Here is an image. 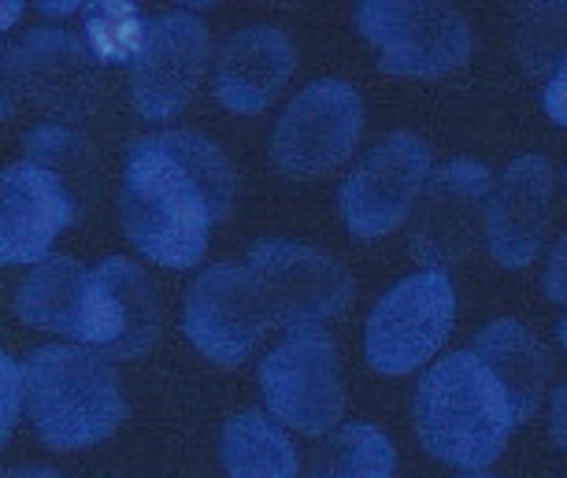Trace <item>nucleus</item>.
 <instances>
[{"label":"nucleus","mask_w":567,"mask_h":478,"mask_svg":"<svg viewBox=\"0 0 567 478\" xmlns=\"http://www.w3.org/2000/svg\"><path fill=\"white\" fill-rule=\"evenodd\" d=\"M549 430H553V441L567 453V382L553 393V405H549Z\"/></svg>","instance_id":"28"},{"label":"nucleus","mask_w":567,"mask_h":478,"mask_svg":"<svg viewBox=\"0 0 567 478\" xmlns=\"http://www.w3.org/2000/svg\"><path fill=\"white\" fill-rule=\"evenodd\" d=\"M23 159L30 164L49 167L52 175H60L71 186V194L90 205L93 183H97V153L85 137L68 123H38L34 131L23 137Z\"/></svg>","instance_id":"22"},{"label":"nucleus","mask_w":567,"mask_h":478,"mask_svg":"<svg viewBox=\"0 0 567 478\" xmlns=\"http://www.w3.org/2000/svg\"><path fill=\"white\" fill-rule=\"evenodd\" d=\"M85 45L101 63H131L137 56L148 30V19L137 12V4H85Z\"/></svg>","instance_id":"24"},{"label":"nucleus","mask_w":567,"mask_h":478,"mask_svg":"<svg viewBox=\"0 0 567 478\" xmlns=\"http://www.w3.org/2000/svg\"><path fill=\"white\" fill-rule=\"evenodd\" d=\"M460 478H497V475H489V471H467V475H460Z\"/></svg>","instance_id":"33"},{"label":"nucleus","mask_w":567,"mask_h":478,"mask_svg":"<svg viewBox=\"0 0 567 478\" xmlns=\"http://www.w3.org/2000/svg\"><path fill=\"white\" fill-rule=\"evenodd\" d=\"M297 67V49L278 27H241L223 41L216 67H212V93L234 115H260Z\"/></svg>","instance_id":"17"},{"label":"nucleus","mask_w":567,"mask_h":478,"mask_svg":"<svg viewBox=\"0 0 567 478\" xmlns=\"http://www.w3.org/2000/svg\"><path fill=\"white\" fill-rule=\"evenodd\" d=\"M8 12H4V27H12L19 15H23V4H4Z\"/></svg>","instance_id":"31"},{"label":"nucleus","mask_w":567,"mask_h":478,"mask_svg":"<svg viewBox=\"0 0 567 478\" xmlns=\"http://www.w3.org/2000/svg\"><path fill=\"white\" fill-rule=\"evenodd\" d=\"M494 194V175L475 159H449L434 167L412 208L409 252L423 271H445L475 246Z\"/></svg>","instance_id":"12"},{"label":"nucleus","mask_w":567,"mask_h":478,"mask_svg":"<svg viewBox=\"0 0 567 478\" xmlns=\"http://www.w3.org/2000/svg\"><path fill=\"white\" fill-rule=\"evenodd\" d=\"M249 268L267 319L282 331L323 326L352 304V274L301 241L264 238L249 249Z\"/></svg>","instance_id":"8"},{"label":"nucleus","mask_w":567,"mask_h":478,"mask_svg":"<svg viewBox=\"0 0 567 478\" xmlns=\"http://www.w3.org/2000/svg\"><path fill=\"white\" fill-rule=\"evenodd\" d=\"M564 189H567V172H564Z\"/></svg>","instance_id":"34"},{"label":"nucleus","mask_w":567,"mask_h":478,"mask_svg":"<svg viewBox=\"0 0 567 478\" xmlns=\"http://www.w3.org/2000/svg\"><path fill=\"white\" fill-rule=\"evenodd\" d=\"M271 326L245 263H212L189 282L182 301V334L219 367H238Z\"/></svg>","instance_id":"11"},{"label":"nucleus","mask_w":567,"mask_h":478,"mask_svg":"<svg viewBox=\"0 0 567 478\" xmlns=\"http://www.w3.org/2000/svg\"><path fill=\"white\" fill-rule=\"evenodd\" d=\"M238 175L216 142L194 131H156L126 148L120 227L145 260L171 271L200 263L208 233L234 208Z\"/></svg>","instance_id":"1"},{"label":"nucleus","mask_w":567,"mask_h":478,"mask_svg":"<svg viewBox=\"0 0 567 478\" xmlns=\"http://www.w3.org/2000/svg\"><path fill=\"white\" fill-rule=\"evenodd\" d=\"M208 27L189 12H164L148 19L137 56L126 63V90L145 123H167L194 97L208 67Z\"/></svg>","instance_id":"13"},{"label":"nucleus","mask_w":567,"mask_h":478,"mask_svg":"<svg viewBox=\"0 0 567 478\" xmlns=\"http://www.w3.org/2000/svg\"><path fill=\"white\" fill-rule=\"evenodd\" d=\"M456 323V290L445 271H415L374 301L363 326V356L379 375H409L431 364Z\"/></svg>","instance_id":"6"},{"label":"nucleus","mask_w":567,"mask_h":478,"mask_svg":"<svg viewBox=\"0 0 567 478\" xmlns=\"http://www.w3.org/2000/svg\"><path fill=\"white\" fill-rule=\"evenodd\" d=\"M101 93V60L85 38L68 30L38 27L27 30L4 56V97L8 115L16 104L52 115V123L82 119L93 112Z\"/></svg>","instance_id":"7"},{"label":"nucleus","mask_w":567,"mask_h":478,"mask_svg":"<svg viewBox=\"0 0 567 478\" xmlns=\"http://www.w3.org/2000/svg\"><path fill=\"white\" fill-rule=\"evenodd\" d=\"M256 378L275 423L301 438H323L338 430L346 412V382L338 367V345L323 326L286 331L282 342L260 360Z\"/></svg>","instance_id":"4"},{"label":"nucleus","mask_w":567,"mask_h":478,"mask_svg":"<svg viewBox=\"0 0 567 478\" xmlns=\"http://www.w3.org/2000/svg\"><path fill=\"white\" fill-rule=\"evenodd\" d=\"M542 290L549 301L556 304H567V233L553 246L549 252V263H545V279H542Z\"/></svg>","instance_id":"26"},{"label":"nucleus","mask_w":567,"mask_h":478,"mask_svg":"<svg viewBox=\"0 0 567 478\" xmlns=\"http://www.w3.org/2000/svg\"><path fill=\"white\" fill-rule=\"evenodd\" d=\"M556 337H560V345L567 349V315L560 319V326H556Z\"/></svg>","instance_id":"32"},{"label":"nucleus","mask_w":567,"mask_h":478,"mask_svg":"<svg viewBox=\"0 0 567 478\" xmlns=\"http://www.w3.org/2000/svg\"><path fill=\"white\" fill-rule=\"evenodd\" d=\"M363 101L341 79H316L286 104L271 131V164L290 178H319L357 153Z\"/></svg>","instance_id":"9"},{"label":"nucleus","mask_w":567,"mask_h":478,"mask_svg":"<svg viewBox=\"0 0 567 478\" xmlns=\"http://www.w3.org/2000/svg\"><path fill=\"white\" fill-rule=\"evenodd\" d=\"M227 478H297V449L264 412H238L219 438Z\"/></svg>","instance_id":"20"},{"label":"nucleus","mask_w":567,"mask_h":478,"mask_svg":"<svg viewBox=\"0 0 567 478\" xmlns=\"http://www.w3.org/2000/svg\"><path fill=\"white\" fill-rule=\"evenodd\" d=\"M0 260L4 263H45L60 230H68L82 216L85 205L71 194V186L49 167L16 159L0 178Z\"/></svg>","instance_id":"14"},{"label":"nucleus","mask_w":567,"mask_h":478,"mask_svg":"<svg viewBox=\"0 0 567 478\" xmlns=\"http://www.w3.org/2000/svg\"><path fill=\"white\" fill-rule=\"evenodd\" d=\"M159 297L134 260L109 257L93 268V297L85 315L82 349L104 360H134L159 337Z\"/></svg>","instance_id":"15"},{"label":"nucleus","mask_w":567,"mask_h":478,"mask_svg":"<svg viewBox=\"0 0 567 478\" xmlns=\"http://www.w3.org/2000/svg\"><path fill=\"white\" fill-rule=\"evenodd\" d=\"M471 353L494 371L516 423H527L545 393V378H549V353H545V345L516 319H494V323H486L475 334Z\"/></svg>","instance_id":"19"},{"label":"nucleus","mask_w":567,"mask_h":478,"mask_svg":"<svg viewBox=\"0 0 567 478\" xmlns=\"http://www.w3.org/2000/svg\"><path fill=\"white\" fill-rule=\"evenodd\" d=\"M516 60L527 79L549 82L567 63V4H527L516 19Z\"/></svg>","instance_id":"23"},{"label":"nucleus","mask_w":567,"mask_h":478,"mask_svg":"<svg viewBox=\"0 0 567 478\" xmlns=\"http://www.w3.org/2000/svg\"><path fill=\"white\" fill-rule=\"evenodd\" d=\"M79 8H85V4H38V12H45V15H71V12H79Z\"/></svg>","instance_id":"30"},{"label":"nucleus","mask_w":567,"mask_h":478,"mask_svg":"<svg viewBox=\"0 0 567 478\" xmlns=\"http://www.w3.org/2000/svg\"><path fill=\"white\" fill-rule=\"evenodd\" d=\"M393 471L398 453L386 434L371 423H346L316 449L308 478H393Z\"/></svg>","instance_id":"21"},{"label":"nucleus","mask_w":567,"mask_h":478,"mask_svg":"<svg viewBox=\"0 0 567 478\" xmlns=\"http://www.w3.org/2000/svg\"><path fill=\"white\" fill-rule=\"evenodd\" d=\"M542 108H545V115H549L556 126H567V63L553 74L549 82H545Z\"/></svg>","instance_id":"27"},{"label":"nucleus","mask_w":567,"mask_h":478,"mask_svg":"<svg viewBox=\"0 0 567 478\" xmlns=\"http://www.w3.org/2000/svg\"><path fill=\"white\" fill-rule=\"evenodd\" d=\"M90 297H93V271H85L71 257H49L45 263L30 268L27 279L19 282L16 315L27 326L63 334L79 345L85 331V315H90Z\"/></svg>","instance_id":"18"},{"label":"nucleus","mask_w":567,"mask_h":478,"mask_svg":"<svg viewBox=\"0 0 567 478\" xmlns=\"http://www.w3.org/2000/svg\"><path fill=\"white\" fill-rule=\"evenodd\" d=\"M357 27L379 56V67L409 79L460 71L475 45L464 12L434 0H363L357 4Z\"/></svg>","instance_id":"5"},{"label":"nucleus","mask_w":567,"mask_h":478,"mask_svg":"<svg viewBox=\"0 0 567 478\" xmlns=\"http://www.w3.org/2000/svg\"><path fill=\"white\" fill-rule=\"evenodd\" d=\"M4 478H60L56 471H49V467H12V471H4Z\"/></svg>","instance_id":"29"},{"label":"nucleus","mask_w":567,"mask_h":478,"mask_svg":"<svg viewBox=\"0 0 567 478\" xmlns=\"http://www.w3.org/2000/svg\"><path fill=\"white\" fill-rule=\"evenodd\" d=\"M27 416L41 445L74 453L120 430L126 397L112 360L82 345H41L23 360Z\"/></svg>","instance_id":"3"},{"label":"nucleus","mask_w":567,"mask_h":478,"mask_svg":"<svg viewBox=\"0 0 567 478\" xmlns=\"http://www.w3.org/2000/svg\"><path fill=\"white\" fill-rule=\"evenodd\" d=\"M0 386H4V397H0V408H4V423H0V434L12 438L16 423H19V408L27 405V378H23V364L12 356L0 360Z\"/></svg>","instance_id":"25"},{"label":"nucleus","mask_w":567,"mask_h":478,"mask_svg":"<svg viewBox=\"0 0 567 478\" xmlns=\"http://www.w3.org/2000/svg\"><path fill=\"white\" fill-rule=\"evenodd\" d=\"M431 172V145L420 134L398 131L368 148L338 189V211L352 238L374 241L398 230L412 216Z\"/></svg>","instance_id":"10"},{"label":"nucleus","mask_w":567,"mask_h":478,"mask_svg":"<svg viewBox=\"0 0 567 478\" xmlns=\"http://www.w3.org/2000/svg\"><path fill=\"white\" fill-rule=\"evenodd\" d=\"M412 427L434 460L486 471L519 423L494 371L471 349H456L426 367L412 389Z\"/></svg>","instance_id":"2"},{"label":"nucleus","mask_w":567,"mask_h":478,"mask_svg":"<svg viewBox=\"0 0 567 478\" xmlns=\"http://www.w3.org/2000/svg\"><path fill=\"white\" fill-rule=\"evenodd\" d=\"M553 205V167L538 153L516 156L501 172L486 205L483 241L501 268L523 271L538 257Z\"/></svg>","instance_id":"16"}]
</instances>
